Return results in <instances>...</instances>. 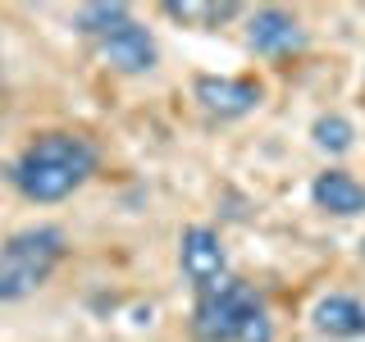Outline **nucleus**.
<instances>
[{
    "mask_svg": "<svg viewBox=\"0 0 365 342\" xmlns=\"http://www.w3.org/2000/svg\"><path fill=\"white\" fill-rule=\"evenodd\" d=\"M101 169V151L87 133L73 128H46L19 151L9 165V182L23 201L32 205H60L78 187H87L91 174Z\"/></svg>",
    "mask_w": 365,
    "mask_h": 342,
    "instance_id": "f257e3e1",
    "label": "nucleus"
},
{
    "mask_svg": "<svg viewBox=\"0 0 365 342\" xmlns=\"http://www.w3.org/2000/svg\"><path fill=\"white\" fill-rule=\"evenodd\" d=\"M68 256V233L60 224H28L0 242V306L37 296Z\"/></svg>",
    "mask_w": 365,
    "mask_h": 342,
    "instance_id": "f03ea898",
    "label": "nucleus"
},
{
    "mask_svg": "<svg viewBox=\"0 0 365 342\" xmlns=\"http://www.w3.org/2000/svg\"><path fill=\"white\" fill-rule=\"evenodd\" d=\"M265 306V296L251 288L237 274H224L220 283L197 292V306H192V338L197 342H237V328L242 319Z\"/></svg>",
    "mask_w": 365,
    "mask_h": 342,
    "instance_id": "7ed1b4c3",
    "label": "nucleus"
},
{
    "mask_svg": "<svg viewBox=\"0 0 365 342\" xmlns=\"http://www.w3.org/2000/svg\"><path fill=\"white\" fill-rule=\"evenodd\" d=\"M178 269L192 288H210L228 274V247L210 224H187L178 237Z\"/></svg>",
    "mask_w": 365,
    "mask_h": 342,
    "instance_id": "20e7f679",
    "label": "nucleus"
},
{
    "mask_svg": "<svg viewBox=\"0 0 365 342\" xmlns=\"http://www.w3.org/2000/svg\"><path fill=\"white\" fill-rule=\"evenodd\" d=\"M192 96H197V105L210 114V119H247L251 110L260 105V83L256 78H228V73H201L197 83H192Z\"/></svg>",
    "mask_w": 365,
    "mask_h": 342,
    "instance_id": "39448f33",
    "label": "nucleus"
},
{
    "mask_svg": "<svg viewBox=\"0 0 365 342\" xmlns=\"http://www.w3.org/2000/svg\"><path fill=\"white\" fill-rule=\"evenodd\" d=\"M91 46H96V55H101V60H106V64L114 68V73H128V78H137V73H151L155 60H160V46H155V37H151V28H142L137 19L119 23L114 32L96 37Z\"/></svg>",
    "mask_w": 365,
    "mask_h": 342,
    "instance_id": "423d86ee",
    "label": "nucleus"
},
{
    "mask_svg": "<svg viewBox=\"0 0 365 342\" xmlns=\"http://www.w3.org/2000/svg\"><path fill=\"white\" fill-rule=\"evenodd\" d=\"M247 46L265 60H279V55H297L306 46V28L302 19L288 14L279 5H260L247 14Z\"/></svg>",
    "mask_w": 365,
    "mask_h": 342,
    "instance_id": "0eeeda50",
    "label": "nucleus"
},
{
    "mask_svg": "<svg viewBox=\"0 0 365 342\" xmlns=\"http://www.w3.org/2000/svg\"><path fill=\"white\" fill-rule=\"evenodd\" d=\"M311 328L319 338H334V342L365 338V301L351 292H324L311 306Z\"/></svg>",
    "mask_w": 365,
    "mask_h": 342,
    "instance_id": "6e6552de",
    "label": "nucleus"
},
{
    "mask_svg": "<svg viewBox=\"0 0 365 342\" xmlns=\"http://www.w3.org/2000/svg\"><path fill=\"white\" fill-rule=\"evenodd\" d=\"M311 201L338 219H356V214H365V182L347 169H324L311 182Z\"/></svg>",
    "mask_w": 365,
    "mask_h": 342,
    "instance_id": "1a4fd4ad",
    "label": "nucleus"
},
{
    "mask_svg": "<svg viewBox=\"0 0 365 342\" xmlns=\"http://www.w3.org/2000/svg\"><path fill=\"white\" fill-rule=\"evenodd\" d=\"M133 9L123 5V0H96V5H78L73 9V28L83 32V37H106V32H114L119 23H128Z\"/></svg>",
    "mask_w": 365,
    "mask_h": 342,
    "instance_id": "9d476101",
    "label": "nucleus"
},
{
    "mask_svg": "<svg viewBox=\"0 0 365 342\" xmlns=\"http://www.w3.org/2000/svg\"><path fill=\"white\" fill-rule=\"evenodd\" d=\"M160 9L178 23H192V28H220V23L242 14V5H201V0H182V5L178 0H165Z\"/></svg>",
    "mask_w": 365,
    "mask_h": 342,
    "instance_id": "9b49d317",
    "label": "nucleus"
},
{
    "mask_svg": "<svg viewBox=\"0 0 365 342\" xmlns=\"http://www.w3.org/2000/svg\"><path fill=\"white\" fill-rule=\"evenodd\" d=\"M311 137H315L319 151L342 155V151H351V137H356V128H351V123L342 119V114H319L315 128H311Z\"/></svg>",
    "mask_w": 365,
    "mask_h": 342,
    "instance_id": "f8f14e48",
    "label": "nucleus"
},
{
    "mask_svg": "<svg viewBox=\"0 0 365 342\" xmlns=\"http://www.w3.org/2000/svg\"><path fill=\"white\" fill-rule=\"evenodd\" d=\"M237 342H274V319L265 306H256L247 319H242V328H237Z\"/></svg>",
    "mask_w": 365,
    "mask_h": 342,
    "instance_id": "ddd939ff",
    "label": "nucleus"
}]
</instances>
